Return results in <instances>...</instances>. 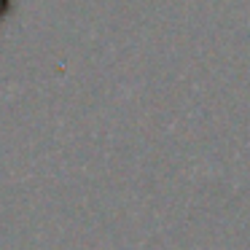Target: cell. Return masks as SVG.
I'll return each instance as SVG.
<instances>
[{
	"instance_id": "6da1fadb",
	"label": "cell",
	"mask_w": 250,
	"mask_h": 250,
	"mask_svg": "<svg viewBox=\"0 0 250 250\" xmlns=\"http://www.w3.org/2000/svg\"><path fill=\"white\" fill-rule=\"evenodd\" d=\"M8 3H11V0H0V19L6 17V8H8Z\"/></svg>"
}]
</instances>
